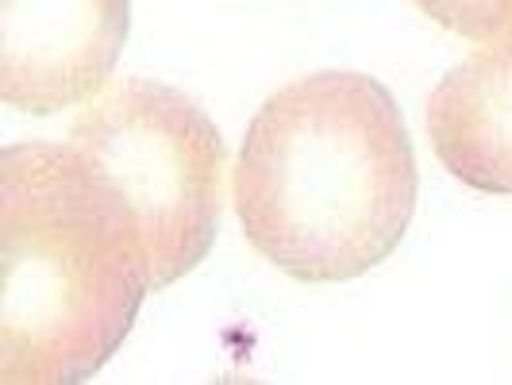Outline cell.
Wrapping results in <instances>:
<instances>
[{"instance_id":"8992f818","label":"cell","mask_w":512,"mask_h":385,"mask_svg":"<svg viewBox=\"0 0 512 385\" xmlns=\"http://www.w3.org/2000/svg\"><path fill=\"white\" fill-rule=\"evenodd\" d=\"M424 16L462 39L512 35V0H416Z\"/></svg>"},{"instance_id":"277c9868","label":"cell","mask_w":512,"mask_h":385,"mask_svg":"<svg viewBox=\"0 0 512 385\" xmlns=\"http://www.w3.org/2000/svg\"><path fill=\"white\" fill-rule=\"evenodd\" d=\"M128 27L131 0H0V97L31 116L89 101Z\"/></svg>"},{"instance_id":"3957f363","label":"cell","mask_w":512,"mask_h":385,"mask_svg":"<svg viewBox=\"0 0 512 385\" xmlns=\"http://www.w3.org/2000/svg\"><path fill=\"white\" fill-rule=\"evenodd\" d=\"M70 147L135 216L154 289L205 262L224 212L228 151L201 104L162 81L128 77L81 108Z\"/></svg>"},{"instance_id":"5b68a950","label":"cell","mask_w":512,"mask_h":385,"mask_svg":"<svg viewBox=\"0 0 512 385\" xmlns=\"http://www.w3.org/2000/svg\"><path fill=\"white\" fill-rule=\"evenodd\" d=\"M439 162L482 193H512V35L439 77L428 97Z\"/></svg>"},{"instance_id":"6da1fadb","label":"cell","mask_w":512,"mask_h":385,"mask_svg":"<svg viewBox=\"0 0 512 385\" xmlns=\"http://www.w3.org/2000/svg\"><path fill=\"white\" fill-rule=\"evenodd\" d=\"M231 201L251 247L297 282L374 270L416 212V154L393 93L351 70L278 89L243 135Z\"/></svg>"},{"instance_id":"7a4b0ae2","label":"cell","mask_w":512,"mask_h":385,"mask_svg":"<svg viewBox=\"0 0 512 385\" xmlns=\"http://www.w3.org/2000/svg\"><path fill=\"white\" fill-rule=\"evenodd\" d=\"M151 285L139 224L66 143L0 154V382H85L120 351Z\"/></svg>"}]
</instances>
